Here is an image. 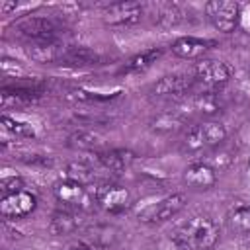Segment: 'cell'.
Returning a JSON list of instances; mask_svg holds the SVG:
<instances>
[{
    "label": "cell",
    "instance_id": "1",
    "mask_svg": "<svg viewBox=\"0 0 250 250\" xmlns=\"http://www.w3.org/2000/svg\"><path fill=\"white\" fill-rule=\"evenodd\" d=\"M176 250H211L219 240V227L207 215H193L172 236Z\"/></svg>",
    "mask_w": 250,
    "mask_h": 250
},
{
    "label": "cell",
    "instance_id": "2",
    "mask_svg": "<svg viewBox=\"0 0 250 250\" xmlns=\"http://www.w3.org/2000/svg\"><path fill=\"white\" fill-rule=\"evenodd\" d=\"M227 139V129L219 121H203L191 125L184 135V150L199 152L205 148H215Z\"/></svg>",
    "mask_w": 250,
    "mask_h": 250
},
{
    "label": "cell",
    "instance_id": "3",
    "mask_svg": "<svg viewBox=\"0 0 250 250\" xmlns=\"http://www.w3.org/2000/svg\"><path fill=\"white\" fill-rule=\"evenodd\" d=\"M55 197L59 199V203H62V207L66 209H76V211H90L94 207L96 197L90 193V189L74 180H62L57 182L53 188Z\"/></svg>",
    "mask_w": 250,
    "mask_h": 250
},
{
    "label": "cell",
    "instance_id": "4",
    "mask_svg": "<svg viewBox=\"0 0 250 250\" xmlns=\"http://www.w3.org/2000/svg\"><path fill=\"white\" fill-rule=\"evenodd\" d=\"M96 203L107 213H121L131 205V191L119 184H98L94 191Z\"/></svg>",
    "mask_w": 250,
    "mask_h": 250
},
{
    "label": "cell",
    "instance_id": "5",
    "mask_svg": "<svg viewBox=\"0 0 250 250\" xmlns=\"http://www.w3.org/2000/svg\"><path fill=\"white\" fill-rule=\"evenodd\" d=\"M14 29L18 35L31 39L33 43L37 41H49V39H59V25L53 20L47 18H23L18 23H14Z\"/></svg>",
    "mask_w": 250,
    "mask_h": 250
},
{
    "label": "cell",
    "instance_id": "6",
    "mask_svg": "<svg viewBox=\"0 0 250 250\" xmlns=\"http://www.w3.org/2000/svg\"><path fill=\"white\" fill-rule=\"evenodd\" d=\"M207 18L211 20V23L223 31V33H230L234 31L236 23H238V4L236 2H229V0H213L205 6Z\"/></svg>",
    "mask_w": 250,
    "mask_h": 250
},
{
    "label": "cell",
    "instance_id": "7",
    "mask_svg": "<svg viewBox=\"0 0 250 250\" xmlns=\"http://www.w3.org/2000/svg\"><path fill=\"white\" fill-rule=\"evenodd\" d=\"M186 205V195L184 193H172L152 205H148L143 213H139V219L145 223H162L178 215Z\"/></svg>",
    "mask_w": 250,
    "mask_h": 250
},
{
    "label": "cell",
    "instance_id": "8",
    "mask_svg": "<svg viewBox=\"0 0 250 250\" xmlns=\"http://www.w3.org/2000/svg\"><path fill=\"white\" fill-rule=\"evenodd\" d=\"M195 82L207 86V88H219L230 78V68L217 59H203L197 62L195 70Z\"/></svg>",
    "mask_w": 250,
    "mask_h": 250
},
{
    "label": "cell",
    "instance_id": "9",
    "mask_svg": "<svg viewBox=\"0 0 250 250\" xmlns=\"http://www.w3.org/2000/svg\"><path fill=\"white\" fill-rule=\"evenodd\" d=\"M70 53V47L61 41V39H49V41H37L31 43L27 49V55L31 61L35 62H43V64H53V62H61L66 59V55Z\"/></svg>",
    "mask_w": 250,
    "mask_h": 250
},
{
    "label": "cell",
    "instance_id": "10",
    "mask_svg": "<svg viewBox=\"0 0 250 250\" xmlns=\"http://www.w3.org/2000/svg\"><path fill=\"white\" fill-rule=\"evenodd\" d=\"M35 209V195L21 189L0 199V215L4 219H21Z\"/></svg>",
    "mask_w": 250,
    "mask_h": 250
},
{
    "label": "cell",
    "instance_id": "11",
    "mask_svg": "<svg viewBox=\"0 0 250 250\" xmlns=\"http://www.w3.org/2000/svg\"><path fill=\"white\" fill-rule=\"evenodd\" d=\"M143 16L139 2H113L104 10V21L109 25H131Z\"/></svg>",
    "mask_w": 250,
    "mask_h": 250
},
{
    "label": "cell",
    "instance_id": "12",
    "mask_svg": "<svg viewBox=\"0 0 250 250\" xmlns=\"http://www.w3.org/2000/svg\"><path fill=\"white\" fill-rule=\"evenodd\" d=\"M195 82V74L193 72H176V74H168L164 78H160L154 84V94L158 96H180L184 92H188Z\"/></svg>",
    "mask_w": 250,
    "mask_h": 250
},
{
    "label": "cell",
    "instance_id": "13",
    "mask_svg": "<svg viewBox=\"0 0 250 250\" xmlns=\"http://www.w3.org/2000/svg\"><path fill=\"white\" fill-rule=\"evenodd\" d=\"M184 182L195 189H209L217 182V172L207 162H193L184 170Z\"/></svg>",
    "mask_w": 250,
    "mask_h": 250
},
{
    "label": "cell",
    "instance_id": "14",
    "mask_svg": "<svg viewBox=\"0 0 250 250\" xmlns=\"http://www.w3.org/2000/svg\"><path fill=\"white\" fill-rule=\"evenodd\" d=\"M82 215H84V211L62 207L51 219V232L53 234H70V232L78 230L82 227V223H84Z\"/></svg>",
    "mask_w": 250,
    "mask_h": 250
},
{
    "label": "cell",
    "instance_id": "15",
    "mask_svg": "<svg viewBox=\"0 0 250 250\" xmlns=\"http://www.w3.org/2000/svg\"><path fill=\"white\" fill-rule=\"evenodd\" d=\"M133 162V154L129 150H121V148H111V150H104L98 152V164L111 172V174H119L125 172Z\"/></svg>",
    "mask_w": 250,
    "mask_h": 250
},
{
    "label": "cell",
    "instance_id": "16",
    "mask_svg": "<svg viewBox=\"0 0 250 250\" xmlns=\"http://www.w3.org/2000/svg\"><path fill=\"white\" fill-rule=\"evenodd\" d=\"M227 227L232 234L246 236L250 234V205L248 203H234L227 211Z\"/></svg>",
    "mask_w": 250,
    "mask_h": 250
},
{
    "label": "cell",
    "instance_id": "17",
    "mask_svg": "<svg viewBox=\"0 0 250 250\" xmlns=\"http://www.w3.org/2000/svg\"><path fill=\"white\" fill-rule=\"evenodd\" d=\"M211 45H213V41H205V39H197V37H180L178 41L172 43V53L180 59H197Z\"/></svg>",
    "mask_w": 250,
    "mask_h": 250
},
{
    "label": "cell",
    "instance_id": "18",
    "mask_svg": "<svg viewBox=\"0 0 250 250\" xmlns=\"http://www.w3.org/2000/svg\"><path fill=\"white\" fill-rule=\"evenodd\" d=\"M191 107L197 111V113H203V115H215L219 109H221V100L215 92H205V94H197L193 100H191Z\"/></svg>",
    "mask_w": 250,
    "mask_h": 250
},
{
    "label": "cell",
    "instance_id": "19",
    "mask_svg": "<svg viewBox=\"0 0 250 250\" xmlns=\"http://www.w3.org/2000/svg\"><path fill=\"white\" fill-rule=\"evenodd\" d=\"M162 55L160 49H148V51H143L139 55H135L127 64H125V72H143L146 70L152 62H156V59Z\"/></svg>",
    "mask_w": 250,
    "mask_h": 250
},
{
    "label": "cell",
    "instance_id": "20",
    "mask_svg": "<svg viewBox=\"0 0 250 250\" xmlns=\"http://www.w3.org/2000/svg\"><path fill=\"white\" fill-rule=\"evenodd\" d=\"M37 98V94L33 90H21V88H16V90H4L2 92V107L8 109L10 105H23V104H31L33 100Z\"/></svg>",
    "mask_w": 250,
    "mask_h": 250
},
{
    "label": "cell",
    "instance_id": "21",
    "mask_svg": "<svg viewBox=\"0 0 250 250\" xmlns=\"http://www.w3.org/2000/svg\"><path fill=\"white\" fill-rule=\"evenodd\" d=\"M66 178L68 180H74L82 186H88V184H94L96 182V172L92 166L84 164V162H72L68 164L66 168Z\"/></svg>",
    "mask_w": 250,
    "mask_h": 250
},
{
    "label": "cell",
    "instance_id": "22",
    "mask_svg": "<svg viewBox=\"0 0 250 250\" xmlns=\"http://www.w3.org/2000/svg\"><path fill=\"white\" fill-rule=\"evenodd\" d=\"M102 143H104L102 137L96 133H90V131H80L70 137V145L76 148H84V150H96Z\"/></svg>",
    "mask_w": 250,
    "mask_h": 250
},
{
    "label": "cell",
    "instance_id": "23",
    "mask_svg": "<svg viewBox=\"0 0 250 250\" xmlns=\"http://www.w3.org/2000/svg\"><path fill=\"white\" fill-rule=\"evenodd\" d=\"M96 55L88 49H70V53L66 55V59L62 61V64H70V66H84V64H92L96 62Z\"/></svg>",
    "mask_w": 250,
    "mask_h": 250
},
{
    "label": "cell",
    "instance_id": "24",
    "mask_svg": "<svg viewBox=\"0 0 250 250\" xmlns=\"http://www.w3.org/2000/svg\"><path fill=\"white\" fill-rule=\"evenodd\" d=\"M2 125H4L6 131L14 133L16 137H33L35 135L33 129H31V125L21 123V121H16V119H12L8 115H2Z\"/></svg>",
    "mask_w": 250,
    "mask_h": 250
},
{
    "label": "cell",
    "instance_id": "25",
    "mask_svg": "<svg viewBox=\"0 0 250 250\" xmlns=\"http://www.w3.org/2000/svg\"><path fill=\"white\" fill-rule=\"evenodd\" d=\"M21 189H23V182H21V178L12 176V178H2V182H0L2 197H4V195H10V193H16V191H21Z\"/></svg>",
    "mask_w": 250,
    "mask_h": 250
},
{
    "label": "cell",
    "instance_id": "26",
    "mask_svg": "<svg viewBox=\"0 0 250 250\" xmlns=\"http://www.w3.org/2000/svg\"><path fill=\"white\" fill-rule=\"evenodd\" d=\"M182 125V119L180 117H176V115H172V113H166V115H162V117H158L156 119V129H164V131H176L178 127Z\"/></svg>",
    "mask_w": 250,
    "mask_h": 250
},
{
    "label": "cell",
    "instance_id": "27",
    "mask_svg": "<svg viewBox=\"0 0 250 250\" xmlns=\"http://www.w3.org/2000/svg\"><path fill=\"white\" fill-rule=\"evenodd\" d=\"M72 250H105V248L100 246V244H92V242H80V244H76Z\"/></svg>",
    "mask_w": 250,
    "mask_h": 250
},
{
    "label": "cell",
    "instance_id": "28",
    "mask_svg": "<svg viewBox=\"0 0 250 250\" xmlns=\"http://www.w3.org/2000/svg\"><path fill=\"white\" fill-rule=\"evenodd\" d=\"M16 8V2H2L0 4V10H2V14H8L10 10H14Z\"/></svg>",
    "mask_w": 250,
    "mask_h": 250
},
{
    "label": "cell",
    "instance_id": "29",
    "mask_svg": "<svg viewBox=\"0 0 250 250\" xmlns=\"http://www.w3.org/2000/svg\"><path fill=\"white\" fill-rule=\"evenodd\" d=\"M240 250H250V240H248V242H244V244L240 246Z\"/></svg>",
    "mask_w": 250,
    "mask_h": 250
}]
</instances>
